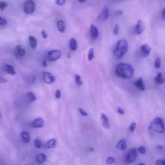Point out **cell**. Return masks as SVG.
<instances>
[{"label": "cell", "mask_w": 165, "mask_h": 165, "mask_svg": "<svg viewBox=\"0 0 165 165\" xmlns=\"http://www.w3.org/2000/svg\"><path fill=\"white\" fill-rule=\"evenodd\" d=\"M78 110H79V112L80 114L83 117H87L88 116V114L87 112H86L83 109H82V108H79Z\"/></svg>", "instance_id": "d590c367"}, {"label": "cell", "mask_w": 165, "mask_h": 165, "mask_svg": "<svg viewBox=\"0 0 165 165\" xmlns=\"http://www.w3.org/2000/svg\"><path fill=\"white\" fill-rule=\"evenodd\" d=\"M138 151L139 152L142 154H145L146 153V149L143 146H140V147L138 148Z\"/></svg>", "instance_id": "8d00e7d4"}, {"label": "cell", "mask_w": 165, "mask_h": 165, "mask_svg": "<svg viewBox=\"0 0 165 165\" xmlns=\"http://www.w3.org/2000/svg\"><path fill=\"white\" fill-rule=\"evenodd\" d=\"M42 65H43V66L44 67H46L47 66V63H46L45 60H43V62H42Z\"/></svg>", "instance_id": "bcb514c9"}, {"label": "cell", "mask_w": 165, "mask_h": 165, "mask_svg": "<svg viewBox=\"0 0 165 165\" xmlns=\"http://www.w3.org/2000/svg\"><path fill=\"white\" fill-rule=\"evenodd\" d=\"M137 151L136 149H134V148L130 149L125 155V163L128 164L132 163L135 161L137 159Z\"/></svg>", "instance_id": "277c9868"}, {"label": "cell", "mask_w": 165, "mask_h": 165, "mask_svg": "<svg viewBox=\"0 0 165 165\" xmlns=\"http://www.w3.org/2000/svg\"><path fill=\"white\" fill-rule=\"evenodd\" d=\"M117 148L120 150H125L127 149V143L126 140L125 139H123L120 140L117 145Z\"/></svg>", "instance_id": "44dd1931"}, {"label": "cell", "mask_w": 165, "mask_h": 165, "mask_svg": "<svg viewBox=\"0 0 165 165\" xmlns=\"http://www.w3.org/2000/svg\"><path fill=\"white\" fill-rule=\"evenodd\" d=\"M21 136L25 143H28L30 142L31 137H30V134L27 131L23 132L21 134Z\"/></svg>", "instance_id": "603a6c76"}, {"label": "cell", "mask_w": 165, "mask_h": 165, "mask_svg": "<svg viewBox=\"0 0 165 165\" xmlns=\"http://www.w3.org/2000/svg\"><path fill=\"white\" fill-rule=\"evenodd\" d=\"M109 14V8L107 7H105L99 14V16L97 17V20L100 22H104L106 21L108 18Z\"/></svg>", "instance_id": "ba28073f"}, {"label": "cell", "mask_w": 165, "mask_h": 165, "mask_svg": "<svg viewBox=\"0 0 165 165\" xmlns=\"http://www.w3.org/2000/svg\"><path fill=\"white\" fill-rule=\"evenodd\" d=\"M56 140L55 139H53L48 140L46 142L44 145V147L46 148H54L56 147Z\"/></svg>", "instance_id": "ffe728a7"}, {"label": "cell", "mask_w": 165, "mask_h": 165, "mask_svg": "<svg viewBox=\"0 0 165 165\" xmlns=\"http://www.w3.org/2000/svg\"><path fill=\"white\" fill-rule=\"evenodd\" d=\"M128 43L125 39H121L117 43L114 50V56L118 59H120L124 57L128 50Z\"/></svg>", "instance_id": "7a4b0ae2"}, {"label": "cell", "mask_w": 165, "mask_h": 165, "mask_svg": "<svg viewBox=\"0 0 165 165\" xmlns=\"http://www.w3.org/2000/svg\"><path fill=\"white\" fill-rule=\"evenodd\" d=\"M89 151H90V152H94V150L93 148H89Z\"/></svg>", "instance_id": "681fc988"}, {"label": "cell", "mask_w": 165, "mask_h": 165, "mask_svg": "<svg viewBox=\"0 0 165 165\" xmlns=\"http://www.w3.org/2000/svg\"><path fill=\"white\" fill-rule=\"evenodd\" d=\"M156 147L159 149H163V146L161 145H157Z\"/></svg>", "instance_id": "7dc6e473"}, {"label": "cell", "mask_w": 165, "mask_h": 165, "mask_svg": "<svg viewBox=\"0 0 165 165\" xmlns=\"http://www.w3.org/2000/svg\"><path fill=\"white\" fill-rule=\"evenodd\" d=\"M35 10V3L33 0H27L24 4V11L27 14H31Z\"/></svg>", "instance_id": "5b68a950"}, {"label": "cell", "mask_w": 165, "mask_h": 165, "mask_svg": "<svg viewBox=\"0 0 165 165\" xmlns=\"http://www.w3.org/2000/svg\"><path fill=\"white\" fill-rule=\"evenodd\" d=\"M29 41L30 43V46L32 47V48L35 49L36 48L38 44L37 40L35 37L32 36H30L29 37Z\"/></svg>", "instance_id": "7402d4cb"}, {"label": "cell", "mask_w": 165, "mask_h": 165, "mask_svg": "<svg viewBox=\"0 0 165 165\" xmlns=\"http://www.w3.org/2000/svg\"><path fill=\"white\" fill-rule=\"evenodd\" d=\"M7 24V21H6V19L2 18L1 16H0V25L1 26H5Z\"/></svg>", "instance_id": "836d02e7"}, {"label": "cell", "mask_w": 165, "mask_h": 165, "mask_svg": "<svg viewBox=\"0 0 165 165\" xmlns=\"http://www.w3.org/2000/svg\"><path fill=\"white\" fill-rule=\"evenodd\" d=\"M57 25L58 30L59 32H61V33H63L65 32L66 28H65V23L62 20H58L57 23Z\"/></svg>", "instance_id": "d6986e66"}, {"label": "cell", "mask_w": 165, "mask_h": 165, "mask_svg": "<svg viewBox=\"0 0 165 165\" xmlns=\"http://www.w3.org/2000/svg\"></svg>", "instance_id": "db71d44e"}, {"label": "cell", "mask_w": 165, "mask_h": 165, "mask_svg": "<svg viewBox=\"0 0 165 165\" xmlns=\"http://www.w3.org/2000/svg\"><path fill=\"white\" fill-rule=\"evenodd\" d=\"M115 161V158L112 157H109L108 158L107 160H106V162L108 164H112L114 163V162Z\"/></svg>", "instance_id": "1f68e13d"}, {"label": "cell", "mask_w": 165, "mask_h": 165, "mask_svg": "<svg viewBox=\"0 0 165 165\" xmlns=\"http://www.w3.org/2000/svg\"><path fill=\"white\" fill-rule=\"evenodd\" d=\"M4 69L7 73L11 75H15L16 74L14 67L9 64H5L4 65Z\"/></svg>", "instance_id": "2e32d148"}, {"label": "cell", "mask_w": 165, "mask_h": 165, "mask_svg": "<svg viewBox=\"0 0 165 165\" xmlns=\"http://www.w3.org/2000/svg\"><path fill=\"white\" fill-rule=\"evenodd\" d=\"M136 127V123L133 122L130 124V125L129 127L128 130H130V132H133L134 130H135Z\"/></svg>", "instance_id": "4dcf8cb0"}, {"label": "cell", "mask_w": 165, "mask_h": 165, "mask_svg": "<svg viewBox=\"0 0 165 165\" xmlns=\"http://www.w3.org/2000/svg\"><path fill=\"white\" fill-rule=\"evenodd\" d=\"M151 48L147 44H144L141 46V51L143 54V56L147 57L150 54Z\"/></svg>", "instance_id": "9a60e30c"}, {"label": "cell", "mask_w": 165, "mask_h": 165, "mask_svg": "<svg viewBox=\"0 0 165 165\" xmlns=\"http://www.w3.org/2000/svg\"><path fill=\"white\" fill-rule=\"evenodd\" d=\"M145 165V164H144L143 163H141L140 164V165Z\"/></svg>", "instance_id": "816d5d0a"}, {"label": "cell", "mask_w": 165, "mask_h": 165, "mask_svg": "<svg viewBox=\"0 0 165 165\" xmlns=\"http://www.w3.org/2000/svg\"><path fill=\"white\" fill-rule=\"evenodd\" d=\"M78 1L80 2V3H84V2H86L87 0H78Z\"/></svg>", "instance_id": "c3c4849f"}, {"label": "cell", "mask_w": 165, "mask_h": 165, "mask_svg": "<svg viewBox=\"0 0 165 165\" xmlns=\"http://www.w3.org/2000/svg\"><path fill=\"white\" fill-rule=\"evenodd\" d=\"M123 14V12L122 11L118 10L116 11V15H122Z\"/></svg>", "instance_id": "f6af8a7d"}, {"label": "cell", "mask_w": 165, "mask_h": 165, "mask_svg": "<svg viewBox=\"0 0 165 165\" xmlns=\"http://www.w3.org/2000/svg\"><path fill=\"white\" fill-rule=\"evenodd\" d=\"M154 81L158 85L164 84L165 82V80L163 77L162 74L160 72L158 73L156 76L154 78Z\"/></svg>", "instance_id": "e0dca14e"}, {"label": "cell", "mask_w": 165, "mask_h": 165, "mask_svg": "<svg viewBox=\"0 0 165 165\" xmlns=\"http://www.w3.org/2000/svg\"><path fill=\"white\" fill-rule=\"evenodd\" d=\"M149 129L158 133L164 132L165 127L163 120L159 117L155 118L151 123L149 125Z\"/></svg>", "instance_id": "3957f363"}, {"label": "cell", "mask_w": 165, "mask_h": 165, "mask_svg": "<svg viewBox=\"0 0 165 165\" xmlns=\"http://www.w3.org/2000/svg\"><path fill=\"white\" fill-rule=\"evenodd\" d=\"M161 14H162V17L163 18V19L165 20V8L163 9Z\"/></svg>", "instance_id": "ee69618b"}, {"label": "cell", "mask_w": 165, "mask_h": 165, "mask_svg": "<svg viewBox=\"0 0 165 165\" xmlns=\"http://www.w3.org/2000/svg\"><path fill=\"white\" fill-rule=\"evenodd\" d=\"M145 29V24L142 21L139 20L137 22L135 28V32L136 34H141L143 33Z\"/></svg>", "instance_id": "30bf717a"}, {"label": "cell", "mask_w": 165, "mask_h": 165, "mask_svg": "<svg viewBox=\"0 0 165 165\" xmlns=\"http://www.w3.org/2000/svg\"><path fill=\"white\" fill-rule=\"evenodd\" d=\"M61 92L60 90H57L55 93V97L57 99H61Z\"/></svg>", "instance_id": "e575fe53"}, {"label": "cell", "mask_w": 165, "mask_h": 165, "mask_svg": "<svg viewBox=\"0 0 165 165\" xmlns=\"http://www.w3.org/2000/svg\"><path fill=\"white\" fill-rule=\"evenodd\" d=\"M26 54V51L25 49L20 45H18L15 47L14 50L15 56L18 59H20L23 57Z\"/></svg>", "instance_id": "9c48e42d"}, {"label": "cell", "mask_w": 165, "mask_h": 165, "mask_svg": "<svg viewBox=\"0 0 165 165\" xmlns=\"http://www.w3.org/2000/svg\"><path fill=\"white\" fill-rule=\"evenodd\" d=\"M44 121L42 118H38L33 121L31 125L34 128H41L44 126Z\"/></svg>", "instance_id": "4fadbf2b"}, {"label": "cell", "mask_w": 165, "mask_h": 165, "mask_svg": "<svg viewBox=\"0 0 165 165\" xmlns=\"http://www.w3.org/2000/svg\"><path fill=\"white\" fill-rule=\"evenodd\" d=\"M75 81L76 85L78 87H80L82 84V82L81 80V77L79 75L76 74L75 76Z\"/></svg>", "instance_id": "484cf974"}, {"label": "cell", "mask_w": 165, "mask_h": 165, "mask_svg": "<svg viewBox=\"0 0 165 165\" xmlns=\"http://www.w3.org/2000/svg\"><path fill=\"white\" fill-rule=\"evenodd\" d=\"M117 112H118L119 114H120V115H123L125 114V111H124V110L122 109L121 108H117Z\"/></svg>", "instance_id": "60d3db41"}, {"label": "cell", "mask_w": 165, "mask_h": 165, "mask_svg": "<svg viewBox=\"0 0 165 165\" xmlns=\"http://www.w3.org/2000/svg\"><path fill=\"white\" fill-rule=\"evenodd\" d=\"M100 118L102 121V125L103 127L106 129H109L110 127V125L109 123V119L107 117V115H105L104 114L102 113L100 115Z\"/></svg>", "instance_id": "7c38bea8"}, {"label": "cell", "mask_w": 165, "mask_h": 165, "mask_svg": "<svg viewBox=\"0 0 165 165\" xmlns=\"http://www.w3.org/2000/svg\"><path fill=\"white\" fill-rule=\"evenodd\" d=\"M119 28L118 25H115L114 27V30H113V33L115 35H117L119 33Z\"/></svg>", "instance_id": "d6a6232c"}, {"label": "cell", "mask_w": 165, "mask_h": 165, "mask_svg": "<svg viewBox=\"0 0 165 165\" xmlns=\"http://www.w3.org/2000/svg\"><path fill=\"white\" fill-rule=\"evenodd\" d=\"M134 84L136 87L140 89L142 91H145V84H144V82H143V80L142 77H140V78H138L137 80H136L134 82Z\"/></svg>", "instance_id": "5bb4252c"}, {"label": "cell", "mask_w": 165, "mask_h": 165, "mask_svg": "<svg viewBox=\"0 0 165 165\" xmlns=\"http://www.w3.org/2000/svg\"><path fill=\"white\" fill-rule=\"evenodd\" d=\"M161 66V59L160 58H158L156 59L155 61V67L156 69H159Z\"/></svg>", "instance_id": "83f0119b"}, {"label": "cell", "mask_w": 165, "mask_h": 165, "mask_svg": "<svg viewBox=\"0 0 165 165\" xmlns=\"http://www.w3.org/2000/svg\"><path fill=\"white\" fill-rule=\"evenodd\" d=\"M134 70L131 65L127 63H120L117 65L115 69V74L118 76L130 79L133 76Z\"/></svg>", "instance_id": "6da1fadb"}, {"label": "cell", "mask_w": 165, "mask_h": 165, "mask_svg": "<svg viewBox=\"0 0 165 165\" xmlns=\"http://www.w3.org/2000/svg\"><path fill=\"white\" fill-rule=\"evenodd\" d=\"M46 156L44 153H41L37 156L36 160L37 162L40 164H42L46 160Z\"/></svg>", "instance_id": "cb8c5ba5"}, {"label": "cell", "mask_w": 165, "mask_h": 165, "mask_svg": "<svg viewBox=\"0 0 165 165\" xmlns=\"http://www.w3.org/2000/svg\"><path fill=\"white\" fill-rule=\"evenodd\" d=\"M68 58H71V55L70 54V53H69V54H68Z\"/></svg>", "instance_id": "f907efd6"}, {"label": "cell", "mask_w": 165, "mask_h": 165, "mask_svg": "<svg viewBox=\"0 0 165 165\" xmlns=\"http://www.w3.org/2000/svg\"><path fill=\"white\" fill-rule=\"evenodd\" d=\"M69 45L70 49L72 51H75L77 49L78 43H77V42L75 38H72L70 40Z\"/></svg>", "instance_id": "ac0fdd59"}, {"label": "cell", "mask_w": 165, "mask_h": 165, "mask_svg": "<svg viewBox=\"0 0 165 165\" xmlns=\"http://www.w3.org/2000/svg\"><path fill=\"white\" fill-rule=\"evenodd\" d=\"M61 52L59 50H54L49 51L47 54V59L50 61H55L61 56Z\"/></svg>", "instance_id": "8992f818"}, {"label": "cell", "mask_w": 165, "mask_h": 165, "mask_svg": "<svg viewBox=\"0 0 165 165\" xmlns=\"http://www.w3.org/2000/svg\"><path fill=\"white\" fill-rule=\"evenodd\" d=\"M34 144L36 148H40L42 147V142L39 139H36L34 140Z\"/></svg>", "instance_id": "f1b7e54d"}, {"label": "cell", "mask_w": 165, "mask_h": 165, "mask_svg": "<svg viewBox=\"0 0 165 165\" xmlns=\"http://www.w3.org/2000/svg\"><path fill=\"white\" fill-rule=\"evenodd\" d=\"M27 98L30 102H33L36 100V97L34 93L29 92L27 94Z\"/></svg>", "instance_id": "d4e9b609"}, {"label": "cell", "mask_w": 165, "mask_h": 165, "mask_svg": "<svg viewBox=\"0 0 165 165\" xmlns=\"http://www.w3.org/2000/svg\"><path fill=\"white\" fill-rule=\"evenodd\" d=\"M43 78L44 82L48 84H53L56 80V78L54 75L51 73L47 72H43Z\"/></svg>", "instance_id": "52a82bcc"}, {"label": "cell", "mask_w": 165, "mask_h": 165, "mask_svg": "<svg viewBox=\"0 0 165 165\" xmlns=\"http://www.w3.org/2000/svg\"><path fill=\"white\" fill-rule=\"evenodd\" d=\"M66 0H56V4L59 6H61L65 3Z\"/></svg>", "instance_id": "ab89813d"}, {"label": "cell", "mask_w": 165, "mask_h": 165, "mask_svg": "<svg viewBox=\"0 0 165 165\" xmlns=\"http://www.w3.org/2000/svg\"><path fill=\"white\" fill-rule=\"evenodd\" d=\"M29 82H30V83H34L35 82V77L33 76V75H31V76H30L29 77Z\"/></svg>", "instance_id": "f35d334b"}, {"label": "cell", "mask_w": 165, "mask_h": 165, "mask_svg": "<svg viewBox=\"0 0 165 165\" xmlns=\"http://www.w3.org/2000/svg\"><path fill=\"white\" fill-rule=\"evenodd\" d=\"M156 165H165V161L162 159H158L155 162Z\"/></svg>", "instance_id": "74e56055"}, {"label": "cell", "mask_w": 165, "mask_h": 165, "mask_svg": "<svg viewBox=\"0 0 165 165\" xmlns=\"http://www.w3.org/2000/svg\"><path fill=\"white\" fill-rule=\"evenodd\" d=\"M0 117H1V112H0Z\"/></svg>", "instance_id": "f5cc1de1"}, {"label": "cell", "mask_w": 165, "mask_h": 165, "mask_svg": "<svg viewBox=\"0 0 165 165\" xmlns=\"http://www.w3.org/2000/svg\"><path fill=\"white\" fill-rule=\"evenodd\" d=\"M41 34L42 37L44 39H46L47 38V34L46 31H41Z\"/></svg>", "instance_id": "b9f144b4"}, {"label": "cell", "mask_w": 165, "mask_h": 165, "mask_svg": "<svg viewBox=\"0 0 165 165\" xmlns=\"http://www.w3.org/2000/svg\"><path fill=\"white\" fill-rule=\"evenodd\" d=\"M7 82V80L3 77L0 76V83H5Z\"/></svg>", "instance_id": "7bdbcfd3"}, {"label": "cell", "mask_w": 165, "mask_h": 165, "mask_svg": "<svg viewBox=\"0 0 165 165\" xmlns=\"http://www.w3.org/2000/svg\"><path fill=\"white\" fill-rule=\"evenodd\" d=\"M8 6V3L5 2H0V10H3Z\"/></svg>", "instance_id": "f546056e"}, {"label": "cell", "mask_w": 165, "mask_h": 165, "mask_svg": "<svg viewBox=\"0 0 165 165\" xmlns=\"http://www.w3.org/2000/svg\"><path fill=\"white\" fill-rule=\"evenodd\" d=\"M90 35L91 36L92 38L95 40L99 37V31L97 29V27L94 24H91L90 27Z\"/></svg>", "instance_id": "8fae6325"}, {"label": "cell", "mask_w": 165, "mask_h": 165, "mask_svg": "<svg viewBox=\"0 0 165 165\" xmlns=\"http://www.w3.org/2000/svg\"><path fill=\"white\" fill-rule=\"evenodd\" d=\"M94 58V50L93 48H90L88 53V59L89 61H91Z\"/></svg>", "instance_id": "4316f807"}]
</instances>
